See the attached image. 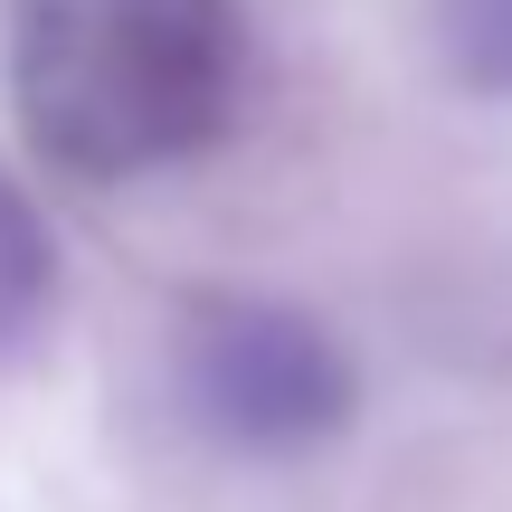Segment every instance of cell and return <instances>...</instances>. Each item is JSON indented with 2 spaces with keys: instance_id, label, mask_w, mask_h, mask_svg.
<instances>
[{
  "instance_id": "cell-1",
  "label": "cell",
  "mask_w": 512,
  "mask_h": 512,
  "mask_svg": "<svg viewBox=\"0 0 512 512\" xmlns=\"http://www.w3.org/2000/svg\"><path fill=\"white\" fill-rule=\"evenodd\" d=\"M238 95V0H10L19 133L76 181H143L209 152Z\"/></svg>"
},
{
  "instance_id": "cell-2",
  "label": "cell",
  "mask_w": 512,
  "mask_h": 512,
  "mask_svg": "<svg viewBox=\"0 0 512 512\" xmlns=\"http://www.w3.org/2000/svg\"><path fill=\"white\" fill-rule=\"evenodd\" d=\"M171 399L228 456H313L351 427V351L313 323L304 304L266 294H209L181 313L171 342Z\"/></svg>"
},
{
  "instance_id": "cell-3",
  "label": "cell",
  "mask_w": 512,
  "mask_h": 512,
  "mask_svg": "<svg viewBox=\"0 0 512 512\" xmlns=\"http://www.w3.org/2000/svg\"><path fill=\"white\" fill-rule=\"evenodd\" d=\"M48 285H57V247L38 228V209L0 181V351H19L48 313Z\"/></svg>"
},
{
  "instance_id": "cell-4",
  "label": "cell",
  "mask_w": 512,
  "mask_h": 512,
  "mask_svg": "<svg viewBox=\"0 0 512 512\" xmlns=\"http://www.w3.org/2000/svg\"><path fill=\"white\" fill-rule=\"evenodd\" d=\"M427 19L475 95H512V0H427Z\"/></svg>"
}]
</instances>
